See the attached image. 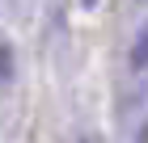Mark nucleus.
I'll list each match as a JSON object with an SVG mask.
<instances>
[{"label": "nucleus", "mask_w": 148, "mask_h": 143, "mask_svg": "<svg viewBox=\"0 0 148 143\" xmlns=\"http://www.w3.org/2000/svg\"><path fill=\"white\" fill-rule=\"evenodd\" d=\"M136 143H148V122L140 126V135H136Z\"/></svg>", "instance_id": "obj_3"}, {"label": "nucleus", "mask_w": 148, "mask_h": 143, "mask_svg": "<svg viewBox=\"0 0 148 143\" xmlns=\"http://www.w3.org/2000/svg\"><path fill=\"white\" fill-rule=\"evenodd\" d=\"M127 59H131L136 72H144V67H148V21L140 25V34H136V42H131V55H127Z\"/></svg>", "instance_id": "obj_1"}, {"label": "nucleus", "mask_w": 148, "mask_h": 143, "mask_svg": "<svg viewBox=\"0 0 148 143\" xmlns=\"http://www.w3.org/2000/svg\"><path fill=\"white\" fill-rule=\"evenodd\" d=\"M13 80V51H9V42H0V84H9Z\"/></svg>", "instance_id": "obj_2"}, {"label": "nucleus", "mask_w": 148, "mask_h": 143, "mask_svg": "<svg viewBox=\"0 0 148 143\" xmlns=\"http://www.w3.org/2000/svg\"><path fill=\"white\" fill-rule=\"evenodd\" d=\"M80 4H89V9H93V4H97V0H80Z\"/></svg>", "instance_id": "obj_5"}, {"label": "nucleus", "mask_w": 148, "mask_h": 143, "mask_svg": "<svg viewBox=\"0 0 148 143\" xmlns=\"http://www.w3.org/2000/svg\"><path fill=\"white\" fill-rule=\"evenodd\" d=\"M76 143H93V139H89V135H80V139H76Z\"/></svg>", "instance_id": "obj_4"}]
</instances>
